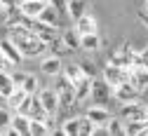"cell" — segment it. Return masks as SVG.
<instances>
[{"label":"cell","instance_id":"6da1fadb","mask_svg":"<svg viewBox=\"0 0 148 136\" xmlns=\"http://www.w3.org/2000/svg\"><path fill=\"white\" fill-rule=\"evenodd\" d=\"M110 96H113V87H110L103 77L101 80L94 77V80H92V101H94L97 106H108Z\"/></svg>","mask_w":148,"mask_h":136},{"label":"cell","instance_id":"7a4b0ae2","mask_svg":"<svg viewBox=\"0 0 148 136\" xmlns=\"http://www.w3.org/2000/svg\"><path fill=\"white\" fill-rule=\"evenodd\" d=\"M103 80H106L110 87H118V85H122V82H127V80H129V68L118 66V64L110 61V64L103 68Z\"/></svg>","mask_w":148,"mask_h":136},{"label":"cell","instance_id":"3957f363","mask_svg":"<svg viewBox=\"0 0 148 136\" xmlns=\"http://www.w3.org/2000/svg\"><path fill=\"white\" fill-rule=\"evenodd\" d=\"M139 94H141V89L136 85H132L129 80L122 82V85H118V87H113V96L120 103H134V101H139Z\"/></svg>","mask_w":148,"mask_h":136},{"label":"cell","instance_id":"277c9868","mask_svg":"<svg viewBox=\"0 0 148 136\" xmlns=\"http://www.w3.org/2000/svg\"><path fill=\"white\" fill-rule=\"evenodd\" d=\"M0 49H3V54L7 56V59L14 64V66H19L24 59H26V56L21 54V49L19 47H16V42L12 40V38L7 35V38H3V40H0Z\"/></svg>","mask_w":148,"mask_h":136},{"label":"cell","instance_id":"5b68a950","mask_svg":"<svg viewBox=\"0 0 148 136\" xmlns=\"http://www.w3.org/2000/svg\"><path fill=\"white\" fill-rule=\"evenodd\" d=\"M122 120L129 122V120H148V110L146 106H139V101L134 103H122Z\"/></svg>","mask_w":148,"mask_h":136},{"label":"cell","instance_id":"8992f818","mask_svg":"<svg viewBox=\"0 0 148 136\" xmlns=\"http://www.w3.org/2000/svg\"><path fill=\"white\" fill-rule=\"evenodd\" d=\"M38 96H40L42 106L47 108V113H52V115H54V113H57V110L61 108V99H59V92L54 89V87H52V89H42V92H40Z\"/></svg>","mask_w":148,"mask_h":136},{"label":"cell","instance_id":"52a82bcc","mask_svg":"<svg viewBox=\"0 0 148 136\" xmlns=\"http://www.w3.org/2000/svg\"><path fill=\"white\" fill-rule=\"evenodd\" d=\"M10 129H12L14 134H19V136H31V118L16 110V115H12Z\"/></svg>","mask_w":148,"mask_h":136},{"label":"cell","instance_id":"ba28073f","mask_svg":"<svg viewBox=\"0 0 148 136\" xmlns=\"http://www.w3.org/2000/svg\"><path fill=\"white\" fill-rule=\"evenodd\" d=\"M61 59H59V54H54V56H45L42 59V64H40V70L45 73V75H52V77H57V75H61Z\"/></svg>","mask_w":148,"mask_h":136},{"label":"cell","instance_id":"9c48e42d","mask_svg":"<svg viewBox=\"0 0 148 136\" xmlns=\"http://www.w3.org/2000/svg\"><path fill=\"white\" fill-rule=\"evenodd\" d=\"M47 3H42V0H21V14L24 16H31V19H38V14L45 10Z\"/></svg>","mask_w":148,"mask_h":136},{"label":"cell","instance_id":"30bf717a","mask_svg":"<svg viewBox=\"0 0 148 136\" xmlns=\"http://www.w3.org/2000/svg\"><path fill=\"white\" fill-rule=\"evenodd\" d=\"M87 118L94 122V124H108L110 122V113H108L106 106H92L87 110Z\"/></svg>","mask_w":148,"mask_h":136},{"label":"cell","instance_id":"8fae6325","mask_svg":"<svg viewBox=\"0 0 148 136\" xmlns=\"http://www.w3.org/2000/svg\"><path fill=\"white\" fill-rule=\"evenodd\" d=\"M80 47H82L85 52H97V49L101 47L99 33H97V31H94V33H82V35H80Z\"/></svg>","mask_w":148,"mask_h":136},{"label":"cell","instance_id":"7c38bea8","mask_svg":"<svg viewBox=\"0 0 148 136\" xmlns=\"http://www.w3.org/2000/svg\"><path fill=\"white\" fill-rule=\"evenodd\" d=\"M59 16H61V14H59V10L54 7L52 3H47V5H45V10L38 14L40 21H42V24H49V26H59Z\"/></svg>","mask_w":148,"mask_h":136},{"label":"cell","instance_id":"4fadbf2b","mask_svg":"<svg viewBox=\"0 0 148 136\" xmlns=\"http://www.w3.org/2000/svg\"><path fill=\"white\" fill-rule=\"evenodd\" d=\"M87 96H92V77H80L75 82V101H87Z\"/></svg>","mask_w":148,"mask_h":136},{"label":"cell","instance_id":"5bb4252c","mask_svg":"<svg viewBox=\"0 0 148 136\" xmlns=\"http://www.w3.org/2000/svg\"><path fill=\"white\" fill-rule=\"evenodd\" d=\"M61 42H64V47H66V49H71V52L82 49V47H80V33H78L75 28H73V31H64Z\"/></svg>","mask_w":148,"mask_h":136},{"label":"cell","instance_id":"9a60e30c","mask_svg":"<svg viewBox=\"0 0 148 136\" xmlns=\"http://www.w3.org/2000/svg\"><path fill=\"white\" fill-rule=\"evenodd\" d=\"M75 31L82 35V33H94L97 31V21H94V16H89V14H82L80 19H75Z\"/></svg>","mask_w":148,"mask_h":136},{"label":"cell","instance_id":"2e32d148","mask_svg":"<svg viewBox=\"0 0 148 136\" xmlns=\"http://www.w3.org/2000/svg\"><path fill=\"white\" fill-rule=\"evenodd\" d=\"M82 14H87V0H68V16L75 21Z\"/></svg>","mask_w":148,"mask_h":136},{"label":"cell","instance_id":"e0dca14e","mask_svg":"<svg viewBox=\"0 0 148 136\" xmlns=\"http://www.w3.org/2000/svg\"><path fill=\"white\" fill-rule=\"evenodd\" d=\"M146 122H148V120H129V122H125V131H127V136L146 134Z\"/></svg>","mask_w":148,"mask_h":136},{"label":"cell","instance_id":"ac0fdd59","mask_svg":"<svg viewBox=\"0 0 148 136\" xmlns=\"http://www.w3.org/2000/svg\"><path fill=\"white\" fill-rule=\"evenodd\" d=\"M26 96H28V94L24 92V87H16V89H14V92L7 96V106H12V108L16 110V108H19V106L24 103V99H26Z\"/></svg>","mask_w":148,"mask_h":136},{"label":"cell","instance_id":"d6986e66","mask_svg":"<svg viewBox=\"0 0 148 136\" xmlns=\"http://www.w3.org/2000/svg\"><path fill=\"white\" fill-rule=\"evenodd\" d=\"M61 131L66 136H80V118H73V120H66Z\"/></svg>","mask_w":148,"mask_h":136},{"label":"cell","instance_id":"ffe728a7","mask_svg":"<svg viewBox=\"0 0 148 136\" xmlns=\"http://www.w3.org/2000/svg\"><path fill=\"white\" fill-rule=\"evenodd\" d=\"M49 127L45 120H31V136H47Z\"/></svg>","mask_w":148,"mask_h":136},{"label":"cell","instance_id":"44dd1931","mask_svg":"<svg viewBox=\"0 0 148 136\" xmlns=\"http://www.w3.org/2000/svg\"><path fill=\"white\" fill-rule=\"evenodd\" d=\"M106 127H108V134H110V136H122V134H127V131H125V122L118 120V118H110V122H108Z\"/></svg>","mask_w":148,"mask_h":136},{"label":"cell","instance_id":"7402d4cb","mask_svg":"<svg viewBox=\"0 0 148 136\" xmlns=\"http://www.w3.org/2000/svg\"><path fill=\"white\" fill-rule=\"evenodd\" d=\"M94 131H97V124L92 122L87 115L80 118V136H94Z\"/></svg>","mask_w":148,"mask_h":136},{"label":"cell","instance_id":"603a6c76","mask_svg":"<svg viewBox=\"0 0 148 136\" xmlns=\"http://www.w3.org/2000/svg\"><path fill=\"white\" fill-rule=\"evenodd\" d=\"M64 75L68 77V80H71L73 85H75V82L80 80V77H85V75H82V68H80V64H75V66H68V68L64 70Z\"/></svg>","mask_w":148,"mask_h":136},{"label":"cell","instance_id":"cb8c5ba5","mask_svg":"<svg viewBox=\"0 0 148 136\" xmlns=\"http://www.w3.org/2000/svg\"><path fill=\"white\" fill-rule=\"evenodd\" d=\"M24 92L26 94H35V92H38V77H35V75H26V80H24Z\"/></svg>","mask_w":148,"mask_h":136},{"label":"cell","instance_id":"d4e9b609","mask_svg":"<svg viewBox=\"0 0 148 136\" xmlns=\"http://www.w3.org/2000/svg\"><path fill=\"white\" fill-rule=\"evenodd\" d=\"M10 124H12V115L7 106H0V129H10Z\"/></svg>","mask_w":148,"mask_h":136},{"label":"cell","instance_id":"484cf974","mask_svg":"<svg viewBox=\"0 0 148 136\" xmlns=\"http://www.w3.org/2000/svg\"><path fill=\"white\" fill-rule=\"evenodd\" d=\"M14 68H16V66H14V64L7 59V56L3 54V49H0V70H10V73H12Z\"/></svg>","mask_w":148,"mask_h":136},{"label":"cell","instance_id":"4316f807","mask_svg":"<svg viewBox=\"0 0 148 136\" xmlns=\"http://www.w3.org/2000/svg\"><path fill=\"white\" fill-rule=\"evenodd\" d=\"M80 68H82V75L85 77H92V80H94V77H97V70H94V64H80Z\"/></svg>","mask_w":148,"mask_h":136},{"label":"cell","instance_id":"83f0119b","mask_svg":"<svg viewBox=\"0 0 148 136\" xmlns=\"http://www.w3.org/2000/svg\"><path fill=\"white\" fill-rule=\"evenodd\" d=\"M12 80H14L16 87H21L24 80H26V73H21V70H12Z\"/></svg>","mask_w":148,"mask_h":136},{"label":"cell","instance_id":"f1b7e54d","mask_svg":"<svg viewBox=\"0 0 148 136\" xmlns=\"http://www.w3.org/2000/svg\"><path fill=\"white\" fill-rule=\"evenodd\" d=\"M0 3H3L5 7H12V5H16V0H0Z\"/></svg>","mask_w":148,"mask_h":136},{"label":"cell","instance_id":"f546056e","mask_svg":"<svg viewBox=\"0 0 148 136\" xmlns=\"http://www.w3.org/2000/svg\"><path fill=\"white\" fill-rule=\"evenodd\" d=\"M139 19H141L143 24H148V14H146V12H139Z\"/></svg>","mask_w":148,"mask_h":136},{"label":"cell","instance_id":"4dcf8cb0","mask_svg":"<svg viewBox=\"0 0 148 136\" xmlns=\"http://www.w3.org/2000/svg\"><path fill=\"white\" fill-rule=\"evenodd\" d=\"M146 134H148V122H146Z\"/></svg>","mask_w":148,"mask_h":136},{"label":"cell","instance_id":"1f68e13d","mask_svg":"<svg viewBox=\"0 0 148 136\" xmlns=\"http://www.w3.org/2000/svg\"><path fill=\"white\" fill-rule=\"evenodd\" d=\"M42 3H52V0H42Z\"/></svg>","mask_w":148,"mask_h":136},{"label":"cell","instance_id":"d6a6232c","mask_svg":"<svg viewBox=\"0 0 148 136\" xmlns=\"http://www.w3.org/2000/svg\"><path fill=\"white\" fill-rule=\"evenodd\" d=\"M146 14H148V5H146Z\"/></svg>","mask_w":148,"mask_h":136},{"label":"cell","instance_id":"836d02e7","mask_svg":"<svg viewBox=\"0 0 148 136\" xmlns=\"http://www.w3.org/2000/svg\"><path fill=\"white\" fill-rule=\"evenodd\" d=\"M146 110H148V106H146Z\"/></svg>","mask_w":148,"mask_h":136}]
</instances>
